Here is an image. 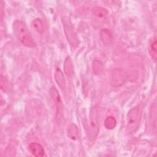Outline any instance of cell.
<instances>
[{
  "label": "cell",
  "instance_id": "cell-1",
  "mask_svg": "<svg viewBox=\"0 0 157 157\" xmlns=\"http://www.w3.org/2000/svg\"><path fill=\"white\" fill-rule=\"evenodd\" d=\"M12 29L15 37L23 45L29 48L35 47V42L24 22L15 20L13 23Z\"/></svg>",
  "mask_w": 157,
  "mask_h": 157
},
{
  "label": "cell",
  "instance_id": "cell-2",
  "mask_svg": "<svg viewBox=\"0 0 157 157\" xmlns=\"http://www.w3.org/2000/svg\"><path fill=\"white\" fill-rule=\"evenodd\" d=\"M99 110L98 106H93L90 113L87 128L88 138L90 142H94L96 139L99 129Z\"/></svg>",
  "mask_w": 157,
  "mask_h": 157
},
{
  "label": "cell",
  "instance_id": "cell-3",
  "mask_svg": "<svg viewBox=\"0 0 157 157\" xmlns=\"http://www.w3.org/2000/svg\"><path fill=\"white\" fill-rule=\"evenodd\" d=\"M142 115L139 105L132 108L128 112L126 120V132L128 134H133L137 129Z\"/></svg>",
  "mask_w": 157,
  "mask_h": 157
},
{
  "label": "cell",
  "instance_id": "cell-4",
  "mask_svg": "<svg viewBox=\"0 0 157 157\" xmlns=\"http://www.w3.org/2000/svg\"><path fill=\"white\" fill-rule=\"evenodd\" d=\"M62 22L65 36L68 42L72 47H77L79 44V40L74 30V28L72 27V24L71 23L70 21L66 18L62 19Z\"/></svg>",
  "mask_w": 157,
  "mask_h": 157
},
{
  "label": "cell",
  "instance_id": "cell-5",
  "mask_svg": "<svg viewBox=\"0 0 157 157\" xmlns=\"http://www.w3.org/2000/svg\"><path fill=\"white\" fill-rule=\"evenodd\" d=\"M50 94L54 101L56 108V118L59 121L62 118L63 114V105L60 95L56 88L55 87H52L50 88Z\"/></svg>",
  "mask_w": 157,
  "mask_h": 157
},
{
  "label": "cell",
  "instance_id": "cell-6",
  "mask_svg": "<svg viewBox=\"0 0 157 157\" xmlns=\"http://www.w3.org/2000/svg\"><path fill=\"white\" fill-rule=\"evenodd\" d=\"M92 14L94 21L98 24H102L107 21L109 12L106 9L102 7L95 6L93 8Z\"/></svg>",
  "mask_w": 157,
  "mask_h": 157
},
{
  "label": "cell",
  "instance_id": "cell-7",
  "mask_svg": "<svg viewBox=\"0 0 157 157\" xmlns=\"http://www.w3.org/2000/svg\"><path fill=\"white\" fill-rule=\"evenodd\" d=\"M126 80V73L121 69H115L111 74L110 83L114 86H120Z\"/></svg>",
  "mask_w": 157,
  "mask_h": 157
},
{
  "label": "cell",
  "instance_id": "cell-8",
  "mask_svg": "<svg viewBox=\"0 0 157 157\" xmlns=\"http://www.w3.org/2000/svg\"><path fill=\"white\" fill-rule=\"evenodd\" d=\"M29 151L34 156L41 157L44 155L45 151L42 146L36 142H32L28 146Z\"/></svg>",
  "mask_w": 157,
  "mask_h": 157
},
{
  "label": "cell",
  "instance_id": "cell-9",
  "mask_svg": "<svg viewBox=\"0 0 157 157\" xmlns=\"http://www.w3.org/2000/svg\"><path fill=\"white\" fill-rule=\"evenodd\" d=\"M54 77L58 85L62 90L66 89V81L63 74V72L59 67H56L54 72Z\"/></svg>",
  "mask_w": 157,
  "mask_h": 157
},
{
  "label": "cell",
  "instance_id": "cell-10",
  "mask_svg": "<svg viewBox=\"0 0 157 157\" xmlns=\"http://www.w3.org/2000/svg\"><path fill=\"white\" fill-rule=\"evenodd\" d=\"M101 39L105 45H110L113 42V35L107 29H102L100 32Z\"/></svg>",
  "mask_w": 157,
  "mask_h": 157
},
{
  "label": "cell",
  "instance_id": "cell-11",
  "mask_svg": "<svg viewBox=\"0 0 157 157\" xmlns=\"http://www.w3.org/2000/svg\"><path fill=\"white\" fill-rule=\"evenodd\" d=\"M67 135L69 138L73 140H77L80 137L78 127L74 123L71 124L67 129Z\"/></svg>",
  "mask_w": 157,
  "mask_h": 157
},
{
  "label": "cell",
  "instance_id": "cell-12",
  "mask_svg": "<svg viewBox=\"0 0 157 157\" xmlns=\"http://www.w3.org/2000/svg\"><path fill=\"white\" fill-rule=\"evenodd\" d=\"M63 68L66 75L68 78H71L73 75V64L71 58L69 56H67L64 62Z\"/></svg>",
  "mask_w": 157,
  "mask_h": 157
},
{
  "label": "cell",
  "instance_id": "cell-13",
  "mask_svg": "<svg viewBox=\"0 0 157 157\" xmlns=\"http://www.w3.org/2000/svg\"><path fill=\"white\" fill-rule=\"evenodd\" d=\"M156 45H157V42H156V39L155 37L151 43L149 45V53L151 57V58L154 60L155 62L156 61L157 58V52H156Z\"/></svg>",
  "mask_w": 157,
  "mask_h": 157
},
{
  "label": "cell",
  "instance_id": "cell-14",
  "mask_svg": "<svg viewBox=\"0 0 157 157\" xmlns=\"http://www.w3.org/2000/svg\"><path fill=\"white\" fill-rule=\"evenodd\" d=\"M117 125V120L112 116L107 117L104 121V126L108 129H113Z\"/></svg>",
  "mask_w": 157,
  "mask_h": 157
},
{
  "label": "cell",
  "instance_id": "cell-15",
  "mask_svg": "<svg viewBox=\"0 0 157 157\" xmlns=\"http://www.w3.org/2000/svg\"><path fill=\"white\" fill-rule=\"evenodd\" d=\"M32 27L36 31L39 33H42L44 31L43 23L39 18H36L33 21Z\"/></svg>",
  "mask_w": 157,
  "mask_h": 157
},
{
  "label": "cell",
  "instance_id": "cell-16",
  "mask_svg": "<svg viewBox=\"0 0 157 157\" xmlns=\"http://www.w3.org/2000/svg\"><path fill=\"white\" fill-rule=\"evenodd\" d=\"M93 71L96 74H100L103 71L102 63L98 60H94L92 64Z\"/></svg>",
  "mask_w": 157,
  "mask_h": 157
}]
</instances>
